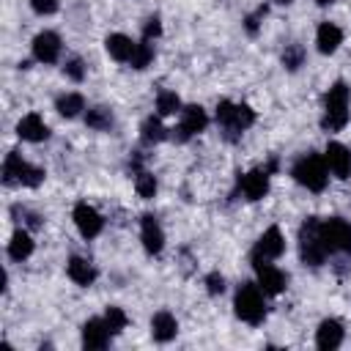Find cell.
Wrapping results in <instances>:
<instances>
[{
  "mask_svg": "<svg viewBox=\"0 0 351 351\" xmlns=\"http://www.w3.org/2000/svg\"><path fill=\"white\" fill-rule=\"evenodd\" d=\"M176 332H178V321L173 318V313L159 310V313L151 318V335H154V340L170 343V340L176 337Z\"/></svg>",
  "mask_w": 351,
  "mask_h": 351,
  "instance_id": "18",
  "label": "cell"
},
{
  "mask_svg": "<svg viewBox=\"0 0 351 351\" xmlns=\"http://www.w3.org/2000/svg\"><path fill=\"white\" fill-rule=\"evenodd\" d=\"M315 41H318V49L324 55H332L340 44H343V30L332 22H321L318 25V33H315Z\"/></svg>",
  "mask_w": 351,
  "mask_h": 351,
  "instance_id": "20",
  "label": "cell"
},
{
  "mask_svg": "<svg viewBox=\"0 0 351 351\" xmlns=\"http://www.w3.org/2000/svg\"><path fill=\"white\" fill-rule=\"evenodd\" d=\"M217 121L228 132V140H236L244 129L255 123V112L247 104H233V101H219L217 104Z\"/></svg>",
  "mask_w": 351,
  "mask_h": 351,
  "instance_id": "4",
  "label": "cell"
},
{
  "mask_svg": "<svg viewBox=\"0 0 351 351\" xmlns=\"http://www.w3.org/2000/svg\"><path fill=\"white\" fill-rule=\"evenodd\" d=\"M74 225H77V230H80L85 239H96V236L101 233V228H104V219H101V214H99L93 206L77 203V206H74Z\"/></svg>",
  "mask_w": 351,
  "mask_h": 351,
  "instance_id": "10",
  "label": "cell"
},
{
  "mask_svg": "<svg viewBox=\"0 0 351 351\" xmlns=\"http://www.w3.org/2000/svg\"><path fill=\"white\" fill-rule=\"evenodd\" d=\"M329 3H335V0H318V5H329Z\"/></svg>",
  "mask_w": 351,
  "mask_h": 351,
  "instance_id": "37",
  "label": "cell"
},
{
  "mask_svg": "<svg viewBox=\"0 0 351 351\" xmlns=\"http://www.w3.org/2000/svg\"><path fill=\"white\" fill-rule=\"evenodd\" d=\"M315 343H318L321 351H332V348H337V346L343 343V326H340V321H335V318L321 321L318 335H315Z\"/></svg>",
  "mask_w": 351,
  "mask_h": 351,
  "instance_id": "19",
  "label": "cell"
},
{
  "mask_svg": "<svg viewBox=\"0 0 351 351\" xmlns=\"http://www.w3.org/2000/svg\"><path fill=\"white\" fill-rule=\"evenodd\" d=\"M326 244L321 239V219L310 217L304 219L302 230H299V255L304 266H321L326 261Z\"/></svg>",
  "mask_w": 351,
  "mask_h": 351,
  "instance_id": "2",
  "label": "cell"
},
{
  "mask_svg": "<svg viewBox=\"0 0 351 351\" xmlns=\"http://www.w3.org/2000/svg\"><path fill=\"white\" fill-rule=\"evenodd\" d=\"M140 239H143L145 252H151V255L162 252V247H165V233H162V228H159L156 217L145 214V217L140 219Z\"/></svg>",
  "mask_w": 351,
  "mask_h": 351,
  "instance_id": "16",
  "label": "cell"
},
{
  "mask_svg": "<svg viewBox=\"0 0 351 351\" xmlns=\"http://www.w3.org/2000/svg\"><path fill=\"white\" fill-rule=\"evenodd\" d=\"M151 60H154V44H151L148 38H143V41L134 47V55H132L129 63H132L134 69H145Z\"/></svg>",
  "mask_w": 351,
  "mask_h": 351,
  "instance_id": "27",
  "label": "cell"
},
{
  "mask_svg": "<svg viewBox=\"0 0 351 351\" xmlns=\"http://www.w3.org/2000/svg\"><path fill=\"white\" fill-rule=\"evenodd\" d=\"M85 123H88L90 129H96V132H104V129L112 126V115H110L107 107H90L88 115H85Z\"/></svg>",
  "mask_w": 351,
  "mask_h": 351,
  "instance_id": "26",
  "label": "cell"
},
{
  "mask_svg": "<svg viewBox=\"0 0 351 351\" xmlns=\"http://www.w3.org/2000/svg\"><path fill=\"white\" fill-rule=\"evenodd\" d=\"M110 335H112V332H110V326H107L104 318H90V321H85V326H82V346L90 348V351H99V348L107 346Z\"/></svg>",
  "mask_w": 351,
  "mask_h": 351,
  "instance_id": "15",
  "label": "cell"
},
{
  "mask_svg": "<svg viewBox=\"0 0 351 351\" xmlns=\"http://www.w3.org/2000/svg\"><path fill=\"white\" fill-rule=\"evenodd\" d=\"M263 14H266V8H258V11L252 14V16H247V19H244V22H247V30H250V33H255V30H258V19H261Z\"/></svg>",
  "mask_w": 351,
  "mask_h": 351,
  "instance_id": "36",
  "label": "cell"
},
{
  "mask_svg": "<svg viewBox=\"0 0 351 351\" xmlns=\"http://www.w3.org/2000/svg\"><path fill=\"white\" fill-rule=\"evenodd\" d=\"M66 271H69V277H71L77 285H90V282L96 280V269H93L85 258H80V255H74V258L69 261Z\"/></svg>",
  "mask_w": 351,
  "mask_h": 351,
  "instance_id": "22",
  "label": "cell"
},
{
  "mask_svg": "<svg viewBox=\"0 0 351 351\" xmlns=\"http://www.w3.org/2000/svg\"><path fill=\"white\" fill-rule=\"evenodd\" d=\"M80 110H85V99L80 93H63L58 99V112L63 118H74V115H80Z\"/></svg>",
  "mask_w": 351,
  "mask_h": 351,
  "instance_id": "25",
  "label": "cell"
},
{
  "mask_svg": "<svg viewBox=\"0 0 351 351\" xmlns=\"http://www.w3.org/2000/svg\"><path fill=\"white\" fill-rule=\"evenodd\" d=\"M239 189L244 192L247 200H261L269 192V167H258L239 176Z\"/></svg>",
  "mask_w": 351,
  "mask_h": 351,
  "instance_id": "12",
  "label": "cell"
},
{
  "mask_svg": "<svg viewBox=\"0 0 351 351\" xmlns=\"http://www.w3.org/2000/svg\"><path fill=\"white\" fill-rule=\"evenodd\" d=\"M233 307H236V315L241 318V321H247V324H261L263 318H266V307H263V296H261V285H255V282H244L239 291H236V302H233Z\"/></svg>",
  "mask_w": 351,
  "mask_h": 351,
  "instance_id": "5",
  "label": "cell"
},
{
  "mask_svg": "<svg viewBox=\"0 0 351 351\" xmlns=\"http://www.w3.org/2000/svg\"><path fill=\"white\" fill-rule=\"evenodd\" d=\"M60 55V38L52 30H44L33 38V58L38 63H55Z\"/></svg>",
  "mask_w": 351,
  "mask_h": 351,
  "instance_id": "14",
  "label": "cell"
},
{
  "mask_svg": "<svg viewBox=\"0 0 351 351\" xmlns=\"http://www.w3.org/2000/svg\"><path fill=\"white\" fill-rule=\"evenodd\" d=\"M36 14H55L58 11V0H30Z\"/></svg>",
  "mask_w": 351,
  "mask_h": 351,
  "instance_id": "35",
  "label": "cell"
},
{
  "mask_svg": "<svg viewBox=\"0 0 351 351\" xmlns=\"http://www.w3.org/2000/svg\"><path fill=\"white\" fill-rule=\"evenodd\" d=\"M16 134H19L22 140H27V143H41V140L49 137V129H47V123L41 121V115L30 112V115H25V118L16 123Z\"/></svg>",
  "mask_w": 351,
  "mask_h": 351,
  "instance_id": "17",
  "label": "cell"
},
{
  "mask_svg": "<svg viewBox=\"0 0 351 351\" xmlns=\"http://www.w3.org/2000/svg\"><path fill=\"white\" fill-rule=\"evenodd\" d=\"M140 137H143V143H145V145H154V143H162V140L167 137V129L162 126V121H159L156 115H151V118H145V121H143Z\"/></svg>",
  "mask_w": 351,
  "mask_h": 351,
  "instance_id": "24",
  "label": "cell"
},
{
  "mask_svg": "<svg viewBox=\"0 0 351 351\" xmlns=\"http://www.w3.org/2000/svg\"><path fill=\"white\" fill-rule=\"evenodd\" d=\"M162 33V22H159V16H148L145 19V27H143V38H156Z\"/></svg>",
  "mask_w": 351,
  "mask_h": 351,
  "instance_id": "34",
  "label": "cell"
},
{
  "mask_svg": "<svg viewBox=\"0 0 351 351\" xmlns=\"http://www.w3.org/2000/svg\"><path fill=\"white\" fill-rule=\"evenodd\" d=\"M252 266H255L258 285H261L263 293H269V296L282 293V288H285V274H282L277 266H271L269 261H252Z\"/></svg>",
  "mask_w": 351,
  "mask_h": 351,
  "instance_id": "11",
  "label": "cell"
},
{
  "mask_svg": "<svg viewBox=\"0 0 351 351\" xmlns=\"http://www.w3.org/2000/svg\"><path fill=\"white\" fill-rule=\"evenodd\" d=\"M206 291H208L211 296L222 293V291H225V277H222L219 271H211V274L206 277Z\"/></svg>",
  "mask_w": 351,
  "mask_h": 351,
  "instance_id": "33",
  "label": "cell"
},
{
  "mask_svg": "<svg viewBox=\"0 0 351 351\" xmlns=\"http://www.w3.org/2000/svg\"><path fill=\"white\" fill-rule=\"evenodd\" d=\"M134 189H137V195H140V197L151 200V197L156 195V178H154L151 173L140 170V173H137V178H134Z\"/></svg>",
  "mask_w": 351,
  "mask_h": 351,
  "instance_id": "29",
  "label": "cell"
},
{
  "mask_svg": "<svg viewBox=\"0 0 351 351\" xmlns=\"http://www.w3.org/2000/svg\"><path fill=\"white\" fill-rule=\"evenodd\" d=\"M282 252H285V239H282L280 228H269V230H263V236L255 241L252 261H271V258H280Z\"/></svg>",
  "mask_w": 351,
  "mask_h": 351,
  "instance_id": "9",
  "label": "cell"
},
{
  "mask_svg": "<svg viewBox=\"0 0 351 351\" xmlns=\"http://www.w3.org/2000/svg\"><path fill=\"white\" fill-rule=\"evenodd\" d=\"M178 107H181V101L173 90H162L156 96V112L159 115H173V112H178Z\"/></svg>",
  "mask_w": 351,
  "mask_h": 351,
  "instance_id": "30",
  "label": "cell"
},
{
  "mask_svg": "<svg viewBox=\"0 0 351 351\" xmlns=\"http://www.w3.org/2000/svg\"><path fill=\"white\" fill-rule=\"evenodd\" d=\"M321 239L329 252H351V225L340 217L321 222Z\"/></svg>",
  "mask_w": 351,
  "mask_h": 351,
  "instance_id": "7",
  "label": "cell"
},
{
  "mask_svg": "<svg viewBox=\"0 0 351 351\" xmlns=\"http://www.w3.org/2000/svg\"><path fill=\"white\" fill-rule=\"evenodd\" d=\"M104 321H107V326H110V332H112V335H115V332H121V329L129 324V318H126V313H123L121 307H107Z\"/></svg>",
  "mask_w": 351,
  "mask_h": 351,
  "instance_id": "31",
  "label": "cell"
},
{
  "mask_svg": "<svg viewBox=\"0 0 351 351\" xmlns=\"http://www.w3.org/2000/svg\"><path fill=\"white\" fill-rule=\"evenodd\" d=\"M324 162L332 170V176H337V178L351 176V151L343 143H329L326 151H324Z\"/></svg>",
  "mask_w": 351,
  "mask_h": 351,
  "instance_id": "13",
  "label": "cell"
},
{
  "mask_svg": "<svg viewBox=\"0 0 351 351\" xmlns=\"http://www.w3.org/2000/svg\"><path fill=\"white\" fill-rule=\"evenodd\" d=\"M104 47H107L110 58H115V60L126 63V60H132V55H134V47H137V44H134L129 36H123V33H112V36H107Z\"/></svg>",
  "mask_w": 351,
  "mask_h": 351,
  "instance_id": "21",
  "label": "cell"
},
{
  "mask_svg": "<svg viewBox=\"0 0 351 351\" xmlns=\"http://www.w3.org/2000/svg\"><path fill=\"white\" fill-rule=\"evenodd\" d=\"M348 85L343 80H337L326 96H324V118H321V126L326 132H340L346 123H348Z\"/></svg>",
  "mask_w": 351,
  "mask_h": 351,
  "instance_id": "1",
  "label": "cell"
},
{
  "mask_svg": "<svg viewBox=\"0 0 351 351\" xmlns=\"http://www.w3.org/2000/svg\"><path fill=\"white\" fill-rule=\"evenodd\" d=\"M3 181L5 184H25V186H38L44 181V170L27 165L19 151H11L3 162Z\"/></svg>",
  "mask_w": 351,
  "mask_h": 351,
  "instance_id": "6",
  "label": "cell"
},
{
  "mask_svg": "<svg viewBox=\"0 0 351 351\" xmlns=\"http://www.w3.org/2000/svg\"><path fill=\"white\" fill-rule=\"evenodd\" d=\"M206 123H208V115H206V110H203L200 104L184 107V110H181V123H178V129H173V132H176V140H178V143H186L189 137L200 134V132L206 129Z\"/></svg>",
  "mask_w": 351,
  "mask_h": 351,
  "instance_id": "8",
  "label": "cell"
},
{
  "mask_svg": "<svg viewBox=\"0 0 351 351\" xmlns=\"http://www.w3.org/2000/svg\"><path fill=\"white\" fill-rule=\"evenodd\" d=\"M291 176H293L302 186H307L310 192H321V189L326 186V181H329V167H326L324 156H318V154H304V156L296 159Z\"/></svg>",
  "mask_w": 351,
  "mask_h": 351,
  "instance_id": "3",
  "label": "cell"
},
{
  "mask_svg": "<svg viewBox=\"0 0 351 351\" xmlns=\"http://www.w3.org/2000/svg\"><path fill=\"white\" fill-rule=\"evenodd\" d=\"M30 252H33V239H30V233H27V230H14V236H11V241H8V255H11L14 261H25Z\"/></svg>",
  "mask_w": 351,
  "mask_h": 351,
  "instance_id": "23",
  "label": "cell"
},
{
  "mask_svg": "<svg viewBox=\"0 0 351 351\" xmlns=\"http://www.w3.org/2000/svg\"><path fill=\"white\" fill-rule=\"evenodd\" d=\"M274 3H282V5H288V3H293V0H274Z\"/></svg>",
  "mask_w": 351,
  "mask_h": 351,
  "instance_id": "38",
  "label": "cell"
},
{
  "mask_svg": "<svg viewBox=\"0 0 351 351\" xmlns=\"http://www.w3.org/2000/svg\"><path fill=\"white\" fill-rule=\"evenodd\" d=\"M63 71H66V77H71L74 82H82V77H85V66H82L80 58H69L66 66H63Z\"/></svg>",
  "mask_w": 351,
  "mask_h": 351,
  "instance_id": "32",
  "label": "cell"
},
{
  "mask_svg": "<svg viewBox=\"0 0 351 351\" xmlns=\"http://www.w3.org/2000/svg\"><path fill=\"white\" fill-rule=\"evenodd\" d=\"M302 63H304V47L302 44H288L285 52H282V66L288 71H296Z\"/></svg>",
  "mask_w": 351,
  "mask_h": 351,
  "instance_id": "28",
  "label": "cell"
}]
</instances>
